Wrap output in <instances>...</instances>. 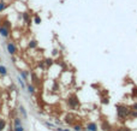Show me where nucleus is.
I'll use <instances>...</instances> for the list:
<instances>
[{
    "label": "nucleus",
    "mask_w": 137,
    "mask_h": 131,
    "mask_svg": "<svg viewBox=\"0 0 137 131\" xmlns=\"http://www.w3.org/2000/svg\"><path fill=\"white\" fill-rule=\"evenodd\" d=\"M36 46H37V42H36L35 40H31V41L29 42V47H30V48H35Z\"/></svg>",
    "instance_id": "6e6552de"
},
{
    "label": "nucleus",
    "mask_w": 137,
    "mask_h": 131,
    "mask_svg": "<svg viewBox=\"0 0 137 131\" xmlns=\"http://www.w3.org/2000/svg\"><path fill=\"white\" fill-rule=\"evenodd\" d=\"M132 116H134V117H137V112H136V111H134V112H132Z\"/></svg>",
    "instance_id": "412c9836"
},
{
    "label": "nucleus",
    "mask_w": 137,
    "mask_h": 131,
    "mask_svg": "<svg viewBox=\"0 0 137 131\" xmlns=\"http://www.w3.org/2000/svg\"><path fill=\"white\" fill-rule=\"evenodd\" d=\"M119 131H131V130H130V129H128V128H120Z\"/></svg>",
    "instance_id": "f3484780"
},
{
    "label": "nucleus",
    "mask_w": 137,
    "mask_h": 131,
    "mask_svg": "<svg viewBox=\"0 0 137 131\" xmlns=\"http://www.w3.org/2000/svg\"><path fill=\"white\" fill-rule=\"evenodd\" d=\"M18 125H22V123H21V119L19 118H16L15 119V126H18Z\"/></svg>",
    "instance_id": "f8f14e48"
},
{
    "label": "nucleus",
    "mask_w": 137,
    "mask_h": 131,
    "mask_svg": "<svg viewBox=\"0 0 137 131\" xmlns=\"http://www.w3.org/2000/svg\"><path fill=\"white\" fill-rule=\"evenodd\" d=\"M117 112H118V117L119 118H125L130 113V108L125 107V106H118L117 107Z\"/></svg>",
    "instance_id": "f257e3e1"
},
{
    "label": "nucleus",
    "mask_w": 137,
    "mask_h": 131,
    "mask_svg": "<svg viewBox=\"0 0 137 131\" xmlns=\"http://www.w3.org/2000/svg\"><path fill=\"white\" fill-rule=\"evenodd\" d=\"M87 128H88V130H89V131H96V130H98V126H96V124H95V123H89Z\"/></svg>",
    "instance_id": "423d86ee"
},
{
    "label": "nucleus",
    "mask_w": 137,
    "mask_h": 131,
    "mask_svg": "<svg viewBox=\"0 0 137 131\" xmlns=\"http://www.w3.org/2000/svg\"><path fill=\"white\" fill-rule=\"evenodd\" d=\"M46 64H47V65H51V64H52V60H51V59H47V60H46Z\"/></svg>",
    "instance_id": "6ab92c4d"
},
{
    "label": "nucleus",
    "mask_w": 137,
    "mask_h": 131,
    "mask_svg": "<svg viewBox=\"0 0 137 131\" xmlns=\"http://www.w3.org/2000/svg\"><path fill=\"white\" fill-rule=\"evenodd\" d=\"M22 17H23V19H24V22L28 24V25H30L31 24V19H30V15L28 13V12H24L23 15H22Z\"/></svg>",
    "instance_id": "7ed1b4c3"
},
{
    "label": "nucleus",
    "mask_w": 137,
    "mask_h": 131,
    "mask_svg": "<svg viewBox=\"0 0 137 131\" xmlns=\"http://www.w3.org/2000/svg\"><path fill=\"white\" fill-rule=\"evenodd\" d=\"M7 51H8L10 54H15V53H16V47H15V45L11 43V42H8V43H7Z\"/></svg>",
    "instance_id": "20e7f679"
},
{
    "label": "nucleus",
    "mask_w": 137,
    "mask_h": 131,
    "mask_svg": "<svg viewBox=\"0 0 137 131\" xmlns=\"http://www.w3.org/2000/svg\"><path fill=\"white\" fill-rule=\"evenodd\" d=\"M34 22L36 23V24H40L42 21H41V18L38 17V16H35V18H34Z\"/></svg>",
    "instance_id": "9b49d317"
},
{
    "label": "nucleus",
    "mask_w": 137,
    "mask_h": 131,
    "mask_svg": "<svg viewBox=\"0 0 137 131\" xmlns=\"http://www.w3.org/2000/svg\"><path fill=\"white\" fill-rule=\"evenodd\" d=\"M5 120L4 119H0V131H2L4 130V128H5Z\"/></svg>",
    "instance_id": "1a4fd4ad"
},
{
    "label": "nucleus",
    "mask_w": 137,
    "mask_h": 131,
    "mask_svg": "<svg viewBox=\"0 0 137 131\" xmlns=\"http://www.w3.org/2000/svg\"><path fill=\"white\" fill-rule=\"evenodd\" d=\"M18 82H19V84H21V85H22V87L24 88V83H23V81H22L21 78H18Z\"/></svg>",
    "instance_id": "a211bd4d"
},
{
    "label": "nucleus",
    "mask_w": 137,
    "mask_h": 131,
    "mask_svg": "<svg viewBox=\"0 0 137 131\" xmlns=\"http://www.w3.org/2000/svg\"><path fill=\"white\" fill-rule=\"evenodd\" d=\"M6 7H7V4L5 1H0V12H2Z\"/></svg>",
    "instance_id": "0eeeda50"
},
{
    "label": "nucleus",
    "mask_w": 137,
    "mask_h": 131,
    "mask_svg": "<svg viewBox=\"0 0 137 131\" xmlns=\"http://www.w3.org/2000/svg\"><path fill=\"white\" fill-rule=\"evenodd\" d=\"M0 75H2V76L6 75V69L4 66H0Z\"/></svg>",
    "instance_id": "9d476101"
},
{
    "label": "nucleus",
    "mask_w": 137,
    "mask_h": 131,
    "mask_svg": "<svg viewBox=\"0 0 137 131\" xmlns=\"http://www.w3.org/2000/svg\"><path fill=\"white\" fill-rule=\"evenodd\" d=\"M0 19H1V17H0Z\"/></svg>",
    "instance_id": "393cba45"
},
{
    "label": "nucleus",
    "mask_w": 137,
    "mask_h": 131,
    "mask_svg": "<svg viewBox=\"0 0 137 131\" xmlns=\"http://www.w3.org/2000/svg\"><path fill=\"white\" fill-rule=\"evenodd\" d=\"M0 35L4 36V37H7L10 35V27H6V25L0 24Z\"/></svg>",
    "instance_id": "f03ea898"
},
{
    "label": "nucleus",
    "mask_w": 137,
    "mask_h": 131,
    "mask_svg": "<svg viewBox=\"0 0 137 131\" xmlns=\"http://www.w3.org/2000/svg\"><path fill=\"white\" fill-rule=\"evenodd\" d=\"M15 131H24L22 125H18V126H15Z\"/></svg>",
    "instance_id": "ddd939ff"
},
{
    "label": "nucleus",
    "mask_w": 137,
    "mask_h": 131,
    "mask_svg": "<svg viewBox=\"0 0 137 131\" xmlns=\"http://www.w3.org/2000/svg\"><path fill=\"white\" fill-rule=\"evenodd\" d=\"M28 89H29V93H31V94L34 93V87H31V85H29V87H28Z\"/></svg>",
    "instance_id": "dca6fc26"
},
{
    "label": "nucleus",
    "mask_w": 137,
    "mask_h": 131,
    "mask_svg": "<svg viewBox=\"0 0 137 131\" xmlns=\"http://www.w3.org/2000/svg\"><path fill=\"white\" fill-rule=\"evenodd\" d=\"M22 76H23V77L25 78V77H27V73H25V72H22Z\"/></svg>",
    "instance_id": "5701e85b"
},
{
    "label": "nucleus",
    "mask_w": 137,
    "mask_h": 131,
    "mask_svg": "<svg viewBox=\"0 0 137 131\" xmlns=\"http://www.w3.org/2000/svg\"><path fill=\"white\" fill-rule=\"evenodd\" d=\"M19 109H21V112H22V114H23V116H24V117H27V114H25V111H24V108H23V107H22V106H21V107H19Z\"/></svg>",
    "instance_id": "2eb2a0df"
},
{
    "label": "nucleus",
    "mask_w": 137,
    "mask_h": 131,
    "mask_svg": "<svg viewBox=\"0 0 137 131\" xmlns=\"http://www.w3.org/2000/svg\"><path fill=\"white\" fill-rule=\"evenodd\" d=\"M58 131H68V130H65V129H61V128H59V129H58Z\"/></svg>",
    "instance_id": "4be33fe9"
},
{
    "label": "nucleus",
    "mask_w": 137,
    "mask_h": 131,
    "mask_svg": "<svg viewBox=\"0 0 137 131\" xmlns=\"http://www.w3.org/2000/svg\"><path fill=\"white\" fill-rule=\"evenodd\" d=\"M68 105L71 106V107H76V106H78V100H76V98H71L68 99Z\"/></svg>",
    "instance_id": "39448f33"
},
{
    "label": "nucleus",
    "mask_w": 137,
    "mask_h": 131,
    "mask_svg": "<svg viewBox=\"0 0 137 131\" xmlns=\"http://www.w3.org/2000/svg\"><path fill=\"white\" fill-rule=\"evenodd\" d=\"M134 109H135V111H137V105H135V106H134Z\"/></svg>",
    "instance_id": "b1692460"
},
{
    "label": "nucleus",
    "mask_w": 137,
    "mask_h": 131,
    "mask_svg": "<svg viewBox=\"0 0 137 131\" xmlns=\"http://www.w3.org/2000/svg\"><path fill=\"white\" fill-rule=\"evenodd\" d=\"M75 130H76V131H81V126H75Z\"/></svg>",
    "instance_id": "aec40b11"
},
{
    "label": "nucleus",
    "mask_w": 137,
    "mask_h": 131,
    "mask_svg": "<svg viewBox=\"0 0 137 131\" xmlns=\"http://www.w3.org/2000/svg\"><path fill=\"white\" fill-rule=\"evenodd\" d=\"M102 129H103L105 131L109 130V125H108V124H106V123H103V124H102Z\"/></svg>",
    "instance_id": "4468645a"
}]
</instances>
